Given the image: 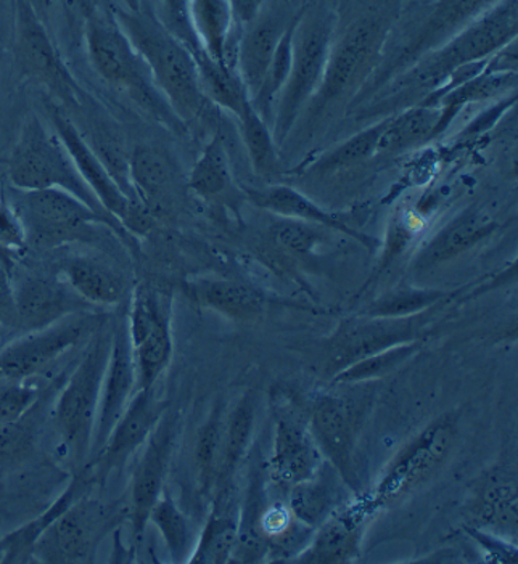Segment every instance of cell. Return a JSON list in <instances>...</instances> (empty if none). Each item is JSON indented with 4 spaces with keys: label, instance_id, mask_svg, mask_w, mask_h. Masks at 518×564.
I'll return each mask as SVG.
<instances>
[{
    "label": "cell",
    "instance_id": "cell-22",
    "mask_svg": "<svg viewBox=\"0 0 518 564\" xmlns=\"http://www.w3.org/2000/svg\"><path fill=\"white\" fill-rule=\"evenodd\" d=\"M283 6L287 3L282 0H278V3H271V0H268L261 12L250 23L241 26L239 48H237V73L251 100L257 96L265 80L280 37L293 19L287 15Z\"/></svg>",
    "mask_w": 518,
    "mask_h": 564
},
{
    "label": "cell",
    "instance_id": "cell-46",
    "mask_svg": "<svg viewBox=\"0 0 518 564\" xmlns=\"http://www.w3.org/2000/svg\"><path fill=\"white\" fill-rule=\"evenodd\" d=\"M223 433V405L218 402L199 429L197 446H195V465H197L198 485L203 496H209L216 487Z\"/></svg>",
    "mask_w": 518,
    "mask_h": 564
},
{
    "label": "cell",
    "instance_id": "cell-42",
    "mask_svg": "<svg viewBox=\"0 0 518 564\" xmlns=\"http://www.w3.org/2000/svg\"><path fill=\"white\" fill-rule=\"evenodd\" d=\"M388 119H381L376 124L363 129L358 134L349 137L345 142L338 143L334 149L325 152L320 160L314 161L311 166V173L328 174L337 171L348 170V167L358 166L364 161L369 160L379 153V143Z\"/></svg>",
    "mask_w": 518,
    "mask_h": 564
},
{
    "label": "cell",
    "instance_id": "cell-15",
    "mask_svg": "<svg viewBox=\"0 0 518 564\" xmlns=\"http://www.w3.org/2000/svg\"><path fill=\"white\" fill-rule=\"evenodd\" d=\"M180 415L164 412L163 416L143 444L131 478V496L128 503V520L131 523L132 544L143 541L150 511L166 489L168 469L176 446Z\"/></svg>",
    "mask_w": 518,
    "mask_h": 564
},
{
    "label": "cell",
    "instance_id": "cell-23",
    "mask_svg": "<svg viewBox=\"0 0 518 564\" xmlns=\"http://www.w3.org/2000/svg\"><path fill=\"white\" fill-rule=\"evenodd\" d=\"M496 2L498 0H436L414 40L398 55L393 66L395 73H401L423 55L456 36L458 31L464 30L471 21Z\"/></svg>",
    "mask_w": 518,
    "mask_h": 564
},
{
    "label": "cell",
    "instance_id": "cell-28",
    "mask_svg": "<svg viewBox=\"0 0 518 564\" xmlns=\"http://www.w3.org/2000/svg\"><path fill=\"white\" fill-rule=\"evenodd\" d=\"M58 273L96 310L120 306L128 297L125 275L104 259L73 256L62 262Z\"/></svg>",
    "mask_w": 518,
    "mask_h": 564
},
{
    "label": "cell",
    "instance_id": "cell-55",
    "mask_svg": "<svg viewBox=\"0 0 518 564\" xmlns=\"http://www.w3.org/2000/svg\"><path fill=\"white\" fill-rule=\"evenodd\" d=\"M7 324H15L12 275L0 268V328Z\"/></svg>",
    "mask_w": 518,
    "mask_h": 564
},
{
    "label": "cell",
    "instance_id": "cell-34",
    "mask_svg": "<svg viewBox=\"0 0 518 564\" xmlns=\"http://www.w3.org/2000/svg\"><path fill=\"white\" fill-rule=\"evenodd\" d=\"M335 468L322 465L313 478L290 487L289 508L295 520L304 528H317L337 508L342 507V489L335 478Z\"/></svg>",
    "mask_w": 518,
    "mask_h": 564
},
{
    "label": "cell",
    "instance_id": "cell-2",
    "mask_svg": "<svg viewBox=\"0 0 518 564\" xmlns=\"http://www.w3.org/2000/svg\"><path fill=\"white\" fill-rule=\"evenodd\" d=\"M517 33L518 0H498L456 36L402 69L393 79L390 93L399 94V100L423 93L429 96L461 66L485 62L517 41Z\"/></svg>",
    "mask_w": 518,
    "mask_h": 564
},
{
    "label": "cell",
    "instance_id": "cell-31",
    "mask_svg": "<svg viewBox=\"0 0 518 564\" xmlns=\"http://www.w3.org/2000/svg\"><path fill=\"white\" fill-rule=\"evenodd\" d=\"M187 188L212 205H236L241 192L234 178L224 137L216 132L202 150L191 174Z\"/></svg>",
    "mask_w": 518,
    "mask_h": 564
},
{
    "label": "cell",
    "instance_id": "cell-39",
    "mask_svg": "<svg viewBox=\"0 0 518 564\" xmlns=\"http://www.w3.org/2000/svg\"><path fill=\"white\" fill-rule=\"evenodd\" d=\"M194 55L197 62L199 86L205 97L216 107L237 117L245 105L251 101L237 69L227 68L203 51L195 52Z\"/></svg>",
    "mask_w": 518,
    "mask_h": 564
},
{
    "label": "cell",
    "instance_id": "cell-30",
    "mask_svg": "<svg viewBox=\"0 0 518 564\" xmlns=\"http://www.w3.org/2000/svg\"><path fill=\"white\" fill-rule=\"evenodd\" d=\"M187 294L203 310L237 322H255L266 311V296L247 283L219 276H199L187 283Z\"/></svg>",
    "mask_w": 518,
    "mask_h": 564
},
{
    "label": "cell",
    "instance_id": "cell-36",
    "mask_svg": "<svg viewBox=\"0 0 518 564\" xmlns=\"http://www.w3.org/2000/svg\"><path fill=\"white\" fill-rule=\"evenodd\" d=\"M258 467L251 469L250 485L239 514V534L230 563H258L268 555L269 544L261 531V514L268 506L265 478Z\"/></svg>",
    "mask_w": 518,
    "mask_h": 564
},
{
    "label": "cell",
    "instance_id": "cell-18",
    "mask_svg": "<svg viewBox=\"0 0 518 564\" xmlns=\"http://www.w3.org/2000/svg\"><path fill=\"white\" fill-rule=\"evenodd\" d=\"M15 325L30 333L51 327L69 315L96 310L87 304L61 273H28L13 279Z\"/></svg>",
    "mask_w": 518,
    "mask_h": 564
},
{
    "label": "cell",
    "instance_id": "cell-6",
    "mask_svg": "<svg viewBox=\"0 0 518 564\" xmlns=\"http://www.w3.org/2000/svg\"><path fill=\"white\" fill-rule=\"evenodd\" d=\"M10 205L20 217L28 247L55 250L65 245L87 241L99 227L110 229L122 240L132 238L111 217L100 215L76 196L62 191H17L12 188Z\"/></svg>",
    "mask_w": 518,
    "mask_h": 564
},
{
    "label": "cell",
    "instance_id": "cell-29",
    "mask_svg": "<svg viewBox=\"0 0 518 564\" xmlns=\"http://www.w3.org/2000/svg\"><path fill=\"white\" fill-rule=\"evenodd\" d=\"M247 195L258 208L266 209V212L283 217V219L303 220V223L316 224V226L325 227V229L348 235L353 240L359 241L360 245L370 248V250L379 243L376 238L346 226L337 216L325 212L313 199L307 198L296 188L289 187V185H269V187L259 188V191H248Z\"/></svg>",
    "mask_w": 518,
    "mask_h": 564
},
{
    "label": "cell",
    "instance_id": "cell-38",
    "mask_svg": "<svg viewBox=\"0 0 518 564\" xmlns=\"http://www.w3.org/2000/svg\"><path fill=\"white\" fill-rule=\"evenodd\" d=\"M441 118L439 107L412 105L408 110L393 115L388 119L387 128L381 134L379 153L404 152V150L435 139L436 128Z\"/></svg>",
    "mask_w": 518,
    "mask_h": 564
},
{
    "label": "cell",
    "instance_id": "cell-53",
    "mask_svg": "<svg viewBox=\"0 0 518 564\" xmlns=\"http://www.w3.org/2000/svg\"><path fill=\"white\" fill-rule=\"evenodd\" d=\"M420 223L418 216L412 213H401L391 220L388 227L387 241H385V253L381 258L379 272L385 271L402 251L414 240L419 232Z\"/></svg>",
    "mask_w": 518,
    "mask_h": 564
},
{
    "label": "cell",
    "instance_id": "cell-40",
    "mask_svg": "<svg viewBox=\"0 0 518 564\" xmlns=\"http://www.w3.org/2000/svg\"><path fill=\"white\" fill-rule=\"evenodd\" d=\"M236 119L239 122L240 137L255 173L259 177L269 178V181L278 177L280 174L279 147L272 135L271 126L255 110L251 101L245 105L244 110L237 115Z\"/></svg>",
    "mask_w": 518,
    "mask_h": 564
},
{
    "label": "cell",
    "instance_id": "cell-27",
    "mask_svg": "<svg viewBox=\"0 0 518 564\" xmlns=\"http://www.w3.org/2000/svg\"><path fill=\"white\" fill-rule=\"evenodd\" d=\"M192 30L199 47L227 68L237 69L241 24L230 0H188Z\"/></svg>",
    "mask_w": 518,
    "mask_h": 564
},
{
    "label": "cell",
    "instance_id": "cell-57",
    "mask_svg": "<svg viewBox=\"0 0 518 564\" xmlns=\"http://www.w3.org/2000/svg\"><path fill=\"white\" fill-rule=\"evenodd\" d=\"M126 7L131 10H139L142 6L143 0H125Z\"/></svg>",
    "mask_w": 518,
    "mask_h": 564
},
{
    "label": "cell",
    "instance_id": "cell-10",
    "mask_svg": "<svg viewBox=\"0 0 518 564\" xmlns=\"http://www.w3.org/2000/svg\"><path fill=\"white\" fill-rule=\"evenodd\" d=\"M51 121L55 134L61 137L63 145L75 161L80 177L99 199L105 212L115 217L131 237H136V235L142 237V235L149 234L155 226V217L143 206V203H140V199L128 195V192L121 187L110 167L90 147L86 137L80 134L79 129L68 118V115H63L57 108H52Z\"/></svg>",
    "mask_w": 518,
    "mask_h": 564
},
{
    "label": "cell",
    "instance_id": "cell-1",
    "mask_svg": "<svg viewBox=\"0 0 518 564\" xmlns=\"http://www.w3.org/2000/svg\"><path fill=\"white\" fill-rule=\"evenodd\" d=\"M111 15L149 66L157 87L177 118L185 126L198 121L212 101L199 86L194 52L161 23L155 10L145 2L139 10L117 7Z\"/></svg>",
    "mask_w": 518,
    "mask_h": 564
},
{
    "label": "cell",
    "instance_id": "cell-49",
    "mask_svg": "<svg viewBox=\"0 0 518 564\" xmlns=\"http://www.w3.org/2000/svg\"><path fill=\"white\" fill-rule=\"evenodd\" d=\"M321 226L296 219H283L271 229L276 247L295 258H310L322 241Z\"/></svg>",
    "mask_w": 518,
    "mask_h": 564
},
{
    "label": "cell",
    "instance_id": "cell-52",
    "mask_svg": "<svg viewBox=\"0 0 518 564\" xmlns=\"http://www.w3.org/2000/svg\"><path fill=\"white\" fill-rule=\"evenodd\" d=\"M161 13H157L161 23L191 48L192 52L202 51L194 30H192L188 0H160Z\"/></svg>",
    "mask_w": 518,
    "mask_h": 564
},
{
    "label": "cell",
    "instance_id": "cell-25",
    "mask_svg": "<svg viewBox=\"0 0 518 564\" xmlns=\"http://www.w3.org/2000/svg\"><path fill=\"white\" fill-rule=\"evenodd\" d=\"M498 227L495 217L483 206H468L450 223L444 224L439 232L423 245L412 265L418 271H429L444 262L453 261L495 234Z\"/></svg>",
    "mask_w": 518,
    "mask_h": 564
},
{
    "label": "cell",
    "instance_id": "cell-56",
    "mask_svg": "<svg viewBox=\"0 0 518 564\" xmlns=\"http://www.w3.org/2000/svg\"><path fill=\"white\" fill-rule=\"evenodd\" d=\"M230 2H233L237 21H239L241 26H245V24L250 23L261 12L262 7H265L268 0H230Z\"/></svg>",
    "mask_w": 518,
    "mask_h": 564
},
{
    "label": "cell",
    "instance_id": "cell-13",
    "mask_svg": "<svg viewBox=\"0 0 518 564\" xmlns=\"http://www.w3.org/2000/svg\"><path fill=\"white\" fill-rule=\"evenodd\" d=\"M129 341L134 354L138 391L155 388L173 357L170 303L149 285L132 290L126 315Z\"/></svg>",
    "mask_w": 518,
    "mask_h": 564
},
{
    "label": "cell",
    "instance_id": "cell-51",
    "mask_svg": "<svg viewBox=\"0 0 518 564\" xmlns=\"http://www.w3.org/2000/svg\"><path fill=\"white\" fill-rule=\"evenodd\" d=\"M41 388L30 380H0V425L17 422L41 401Z\"/></svg>",
    "mask_w": 518,
    "mask_h": 564
},
{
    "label": "cell",
    "instance_id": "cell-24",
    "mask_svg": "<svg viewBox=\"0 0 518 564\" xmlns=\"http://www.w3.org/2000/svg\"><path fill=\"white\" fill-rule=\"evenodd\" d=\"M320 447L311 431L295 419L278 416L274 446L269 458V478L279 486L292 487L313 478L322 468Z\"/></svg>",
    "mask_w": 518,
    "mask_h": 564
},
{
    "label": "cell",
    "instance_id": "cell-9",
    "mask_svg": "<svg viewBox=\"0 0 518 564\" xmlns=\"http://www.w3.org/2000/svg\"><path fill=\"white\" fill-rule=\"evenodd\" d=\"M13 2V52L24 78L36 83L63 105L84 107L89 96L69 72L57 45L37 15L36 7L31 0Z\"/></svg>",
    "mask_w": 518,
    "mask_h": 564
},
{
    "label": "cell",
    "instance_id": "cell-11",
    "mask_svg": "<svg viewBox=\"0 0 518 564\" xmlns=\"http://www.w3.org/2000/svg\"><path fill=\"white\" fill-rule=\"evenodd\" d=\"M107 322V315L90 310L69 315L42 330L26 333L0 350V380H31L63 354L89 341Z\"/></svg>",
    "mask_w": 518,
    "mask_h": 564
},
{
    "label": "cell",
    "instance_id": "cell-43",
    "mask_svg": "<svg viewBox=\"0 0 518 564\" xmlns=\"http://www.w3.org/2000/svg\"><path fill=\"white\" fill-rule=\"evenodd\" d=\"M443 290L416 289L401 285L390 290L369 304L360 315L376 318H402L435 310L450 297Z\"/></svg>",
    "mask_w": 518,
    "mask_h": 564
},
{
    "label": "cell",
    "instance_id": "cell-54",
    "mask_svg": "<svg viewBox=\"0 0 518 564\" xmlns=\"http://www.w3.org/2000/svg\"><path fill=\"white\" fill-rule=\"evenodd\" d=\"M468 534L482 546L483 552L488 555L489 563H517V549L506 544L503 539L483 531L482 528H467Z\"/></svg>",
    "mask_w": 518,
    "mask_h": 564
},
{
    "label": "cell",
    "instance_id": "cell-44",
    "mask_svg": "<svg viewBox=\"0 0 518 564\" xmlns=\"http://www.w3.org/2000/svg\"><path fill=\"white\" fill-rule=\"evenodd\" d=\"M296 15H299V13H296ZM296 15L293 17L289 26H287L285 33L280 37L278 48H276L274 57H272L265 80H262L257 96L251 100L255 110L261 115L262 119H265L269 126L272 124V115H274L276 104H278L280 93H282L287 79H289L290 69H292L293 34H295Z\"/></svg>",
    "mask_w": 518,
    "mask_h": 564
},
{
    "label": "cell",
    "instance_id": "cell-26",
    "mask_svg": "<svg viewBox=\"0 0 518 564\" xmlns=\"http://www.w3.org/2000/svg\"><path fill=\"white\" fill-rule=\"evenodd\" d=\"M370 503L339 507L316 529L313 544L300 553L296 563L337 564L348 563L358 555L360 531L370 510Z\"/></svg>",
    "mask_w": 518,
    "mask_h": 564
},
{
    "label": "cell",
    "instance_id": "cell-17",
    "mask_svg": "<svg viewBox=\"0 0 518 564\" xmlns=\"http://www.w3.org/2000/svg\"><path fill=\"white\" fill-rule=\"evenodd\" d=\"M166 410L168 402L157 398L155 388L136 392L104 447L89 462L94 485H107L108 478L131 460L132 455L147 443Z\"/></svg>",
    "mask_w": 518,
    "mask_h": 564
},
{
    "label": "cell",
    "instance_id": "cell-45",
    "mask_svg": "<svg viewBox=\"0 0 518 564\" xmlns=\"http://www.w3.org/2000/svg\"><path fill=\"white\" fill-rule=\"evenodd\" d=\"M166 489L150 511L149 523L159 529L173 562H188L192 553L191 523Z\"/></svg>",
    "mask_w": 518,
    "mask_h": 564
},
{
    "label": "cell",
    "instance_id": "cell-8",
    "mask_svg": "<svg viewBox=\"0 0 518 564\" xmlns=\"http://www.w3.org/2000/svg\"><path fill=\"white\" fill-rule=\"evenodd\" d=\"M125 518L128 507L86 494L45 529L34 545L33 560L48 564L96 562L101 542Z\"/></svg>",
    "mask_w": 518,
    "mask_h": 564
},
{
    "label": "cell",
    "instance_id": "cell-32",
    "mask_svg": "<svg viewBox=\"0 0 518 564\" xmlns=\"http://www.w3.org/2000/svg\"><path fill=\"white\" fill-rule=\"evenodd\" d=\"M94 485L89 464L73 478L65 492L55 500L36 520L21 525L0 541V562L6 564L26 563L33 560V550L45 529L48 528L72 503L90 492Z\"/></svg>",
    "mask_w": 518,
    "mask_h": 564
},
{
    "label": "cell",
    "instance_id": "cell-20",
    "mask_svg": "<svg viewBox=\"0 0 518 564\" xmlns=\"http://www.w3.org/2000/svg\"><path fill=\"white\" fill-rule=\"evenodd\" d=\"M311 434L339 478L358 490L355 471L356 415L343 398L321 395L311 412Z\"/></svg>",
    "mask_w": 518,
    "mask_h": 564
},
{
    "label": "cell",
    "instance_id": "cell-48",
    "mask_svg": "<svg viewBox=\"0 0 518 564\" xmlns=\"http://www.w3.org/2000/svg\"><path fill=\"white\" fill-rule=\"evenodd\" d=\"M30 413L31 410L17 422L0 425V475L24 464L36 447V420Z\"/></svg>",
    "mask_w": 518,
    "mask_h": 564
},
{
    "label": "cell",
    "instance_id": "cell-37",
    "mask_svg": "<svg viewBox=\"0 0 518 564\" xmlns=\"http://www.w3.org/2000/svg\"><path fill=\"white\" fill-rule=\"evenodd\" d=\"M255 426H257V395L248 391L230 413L224 429L216 489L230 485L234 473L239 468L240 462L250 448Z\"/></svg>",
    "mask_w": 518,
    "mask_h": 564
},
{
    "label": "cell",
    "instance_id": "cell-41",
    "mask_svg": "<svg viewBox=\"0 0 518 564\" xmlns=\"http://www.w3.org/2000/svg\"><path fill=\"white\" fill-rule=\"evenodd\" d=\"M477 523L500 534H517V485L512 478L492 476L477 500Z\"/></svg>",
    "mask_w": 518,
    "mask_h": 564
},
{
    "label": "cell",
    "instance_id": "cell-16",
    "mask_svg": "<svg viewBox=\"0 0 518 564\" xmlns=\"http://www.w3.org/2000/svg\"><path fill=\"white\" fill-rule=\"evenodd\" d=\"M430 315H412L402 318L364 317L346 321L335 335L327 360V370L337 375L364 357L380 350L419 341Z\"/></svg>",
    "mask_w": 518,
    "mask_h": 564
},
{
    "label": "cell",
    "instance_id": "cell-47",
    "mask_svg": "<svg viewBox=\"0 0 518 564\" xmlns=\"http://www.w3.org/2000/svg\"><path fill=\"white\" fill-rule=\"evenodd\" d=\"M420 349L419 341L404 343L364 357L346 369L339 370L332 378L334 384H355L364 381L379 380L381 377L393 373L402 364L408 362Z\"/></svg>",
    "mask_w": 518,
    "mask_h": 564
},
{
    "label": "cell",
    "instance_id": "cell-33",
    "mask_svg": "<svg viewBox=\"0 0 518 564\" xmlns=\"http://www.w3.org/2000/svg\"><path fill=\"white\" fill-rule=\"evenodd\" d=\"M230 485L216 489L208 523L203 529L195 549L192 550L188 563L226 564L233 560L239 534V510L233 507Z\"/></svg>",
    "mask_w": 518,
    "mask_h": 564
},
{
    "label": "cell",
    "instance_id": "cell-19",
    "mask_svg": "<svg viewBox=\"0 0 518 564\" xmlns=\"http://www.w3.org/2000/svg\"><path fill=\"white\" fill-rule=\"evenodd\" d=\"M138 392V373H136L134 354L129 341L126 317L115 322L111 332L110 356L101 383L99 410L94 426L90 457H96L110 436L111 430Z\"/></svg>",
    "mask_w": 518,
    "mask_h": 564
},
{
    "label": "cell",
    "instance_id": "cell-12",
    "mask_svg": "<svg viewBox=\"0 0 518 564\" xmlns=\"http://www.w3.org/2000/svg\"><path fill=\"white\" fill-rule=\"evenodd\" d=\"M387 40L384 21L367 17L355 21L334 40L320 89L310 101L314 113H322L370 75Z\"/></svg>",
    "mask_w": 518,
    "mask_h": 564
},
{
    "label": "cell",
    "instance_id": "cell-35",
    "mask_svg": "<svg viewBox=\"0 0 518 564\" xmlns=\"http://www.w3.org/2000/svg\"><path fill=\"white\" fill-rule=\"evenodd\" d=\"M516 87L517 72H492V69L485 68V72L479 73L475 78L465 80L454 89L447 90L432 105L441 110L436 137L446 131L447 126L461 113L462 108L503 98L507 94L514 93Z\"/></svg>",
    "mask_w": 518,
    "mask_h": 564
},
{
    "label": "cell",
    "instance_id": "cell-50",
    "mask_svg": "<svg viewBox=\"0 0 518 564\" xmlns=\"http://www.w3.org/2000/svg\"><path fill=\"white\" fill-rule=\"evenodd\" d=\"M26 235L9 198L0 194V268L13 275L17 261L28 250Z\"/></svg>",
    "mask_w": 518,
    "mask_h": 564
},
{
    "label": "cell",
    "instance_id": "cell-4",
    "mask_svg": "<svg viewBox=\"0 0 518 564\" xmlns=\"http://www.w3.org/2000/svg\"><path fill=\"white\" fill-rule=\"evenodd\" d=\"M335 26L337 17L327 3L303 7L296 15L292 69L272 115V135L278 147L283 145L301 111L320 89L335 40Z\"/></svg>",
    "mask_w": 518,
    "mask_h": 564
},
{
    "label": "cell",
    "instance_id": "cell-21",
    "mask_svg": "<svg viewBox=\"0 0 518 564\" xmlns=\"http://www.w3.org/2000/svg\"><path fill=\"white\" fill-rule=\"evenodd\" d=\"M128 177L136 196L155 219L187 188V177L176 158L152 143L134 147L128 160Z\"/></svg>",
    "mask_w": 518,
    "mask_h": 564
},
{
    "label": "cell",
    "instance_id": "cell-7",
    "mask_svg": "<svg viewBox=\"0 0 518 564\" xmlns=\"http://www.w3.org/2000/svg\"><path fill=\"white\" fill-rule=\"evenodd\" d=\"M111 332L114 327L105 324L99 332L94 333L55 405V422L63 444L78 464L90 457L101 383L110 356Z\"/></svg>",
    "mask_w": 518,
    "mask_h": 564
},
{
    "label": "cell",
    "instance_id": "cell-3",
    "mask_svg": "<svg viewBox=\"0 0 518 564\" xmlns=\"http://www.w3.org/2000/svg\"><path fill=\"white\" fill-rule=\"evenodd\" d=\"M84 40L90 65L101 80L131 98L143 113L170 131L177 134L187 131V126L160 93L149 66L111 13L90 12L86 17Z\"/></svg>",
    "mask_w": 518,
    "mask_h": 564
},
{
    "label": "cell",
    "instance_id": "cell-14",
    "mask_svg": "<svg viewBox=\"0 0 518 564\" xmlns=\"http://www.w3.org/2000/svg\"><path fill=\"white\" fill-rule=\"evenodd\" d=\"M456 434L457 420L453 413H444L429 423L385 469L373 499L374 506H388L429 479L451 454Z\"/></svg>",
    "mask_w": 518,
    "mask_h": 564
},
{
    "label": "cell",
    "instance_id": "cell-5",
    "mask_svg": "<svg viewBox=\"0 0 518 564\" xmlns=\"http://www.w3.org/2000/svg\"><path fill=\"white\" fill-rule=\"evenodd\" d=\"M7 175L12 188L17 191L52 188L66 192L86 203L94 212L111 217L80 177L78 167L63 145L61 137L55 134L52 126L44 124L42 119L34 115L28 118L21 128L7 163Z\"/></svg>",
    "mask_w": 518,
    "mask_h": 564
}]
</instances>
